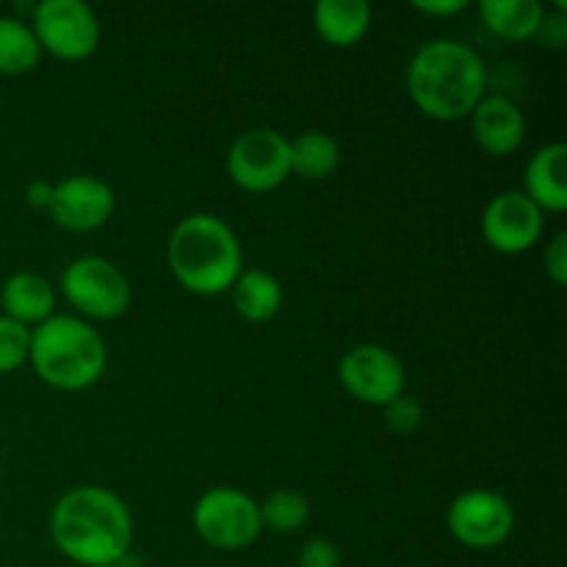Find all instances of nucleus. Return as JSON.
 Instances as JSON below:
<instances>
[{
  "label": "nucleus",
  "mask_w": 567,
  "mask_h": 567,
  "mask_svg": "<svg viewBox=\"0 0 567 567\" xmlns=\"http://www.w3.org/2000/svg\"><path fill=\"white\" fill-rule=\"evenodd\" d=\"M50 537L75 565L116 567L131 554V509L109 487H72L50 513Z\"/></svg>",
  "instance_id": "1"
},
{
  "label": "nucleus",
  "mask_w": 567,
  "mask_h": 567,
  "mask_svg": "<svg viewBox=\"0 0 567 567\" xmlns=\"http://www.w3.org/2000/svg\"><path fill=\"white\" fill-rule=\"evenodd\" d=\"M485 92V61L457 39H432L421 44L408 64V94L430 120H465Z\"/></svg>",
  "instance_id": "2"
},
{
  "label": "nucleus",
  "mask_w": 567,
  "mask_h": 567,
  "mask_svg": "<svg viewBox=\"0 0 567 567\" xmlns=\"http://www.w3.org/2000/svg\"><path fill=\"white\" fill-rule=\"evenodd\" d=\"M543 210L520 188L496 194L482 214V236L502 255H520L543 236Z\"/></svg>",
  "instance_id": "11"
},
{
  "label": "nucleus",
  "mask_w": 567,
  "mask_h": 567,
  "mask_svg": "<svg viewBox=\"0 0 567 567\" xmlns=\"http://www.w3.org/2000/svg\"><path fill=\"white\" fill-rule=\"evenodd\" d=\"M192 524L197 535L219 551L249 548L264 532L260 504L236 487H214L203 493L192 509Z\"/></svg>",
  "instance_id": "6"
},
{
  "label": "nucleus",
  "mask_w": 567,
  "mask_h": 567,
  "mask_svg": "<svg viewBox=\"0 0 567 567\" xmlns=\"http://www.w3.org/2000/svg\"><path fill=\"white\" fill-rule=\"evenodd\" d=\"M520 192L543 210L563 214L567 210V147L563 142L546 144L526 164L524 188Z\"/></svg>",
  "instance_id": "14"
},
{
  "label": "nucleus",
  "mask_w": 567,
  "mask_h": 567,
  "mask_svg": "<svg viewBox=\"0 0 567 567\" xmlns=\"http://www.w3.org/2000/svg\"><path fill=\"white\" fill-rule=\"evenodd\" d=\"M238 316L252 324L271 321L282 308V286L271 271L244 269L230 288Z\"/></svg>",
  "instance_id": "18"
},
{
  "label": "nucleus",
  "mask_w": 567,
  "mask_h": 567,
  "mask_svg": "<svg viewBox=\"0 0 567 567\" xmlns=\"http://www.w3.org/2000/svg\"><path fill=\"white\" fill-rule=\"evenodd\" d=\"M382 410H385L388 430L399 432V435H413V432L421 426V421H424V408H421L419 399L408 396V393L396 396Z\"/></svg>",
  "instance_id": "23"
},
{
  "label": "nucleus",
  "mask_w": 567,
  "mask_h": 567,
  "mask_svg": "<svg viewBox=\"0 0 567 567\" xmlns=\"http://www.w3.org/2000/svg\"><path fill=\"white\" fill-rule=\"evenodd\" d=\"M338 380L358 402L385 408L404 393V365L380 343L352 347L338 363Z\"/></svg>",
  "instance_id": "10"
},
{
  "label": "nucleus",
  "mask_w": 567,
  "mask_h": 567,
  "mask_svg": "<svg viewBox=\"0 0 567 567\" xmlns=\"http://www.w3.org/2000/svg\"><path fill=\"white\" fill-rule=\"evenodd\" d=\"M50 219L72 233H89L103 227L114 214V192L94 175H72L53 186L48 208Z\"/></svg>",
  "instance_id": "12"
},
{
  "label": "nucleus",
  "mask_w": 567,
  "mask_h": 567,
  "mask_svg": "<svg viewBox=\"0 0 567 567\" xmlns=\"http://www.w3.org/2000/svg\"><path fill=\"white\" fill-rule=\"evenodd\" d=\"M28 363L55 391H86L103 377L109 349L103 336L81 316H50L31 330Z\"/></svg>",
  "instance_id": "4"
},
{
  "label": "nucleus",
  "mask_w": 567,
  "mask_h": 567,
  "mask_svg": "<svg viewBox=\"0 0 567 567\" xmlns=\"http://www.w3.org/2000/svg\"><path fill=\"white\" fill-rule=\"evenodd\" d=\"M341 164V147L324 131H305L291 138V175L305 181H324Z\"/></svg>",
  "instance_id": "19"
},
{
  "label": "nucleus",
  "mask_w": 567,
  "mask_h": 567,
  "mask_svg": "<svg viewBox=\"0 0 567 567\" xmlns=\"http://www.w3.org/2000/svg\"><path fill=\"white\" fill-rule=\"evenodd\" d=\"M227 175L244 192H271L291 175V138L275 127L244 131L227 150Z\"/></svg>",
  "instance_id": "8"
},
{
  "label": "nucleus",
  "mask_w": 567,
  "mask_h": 567,
  "mask_svg": "<svg viewBox=\"0 0 567 567\" xmlns=\"http://www.w3.org/2000/svg\"><path fill=\"white\" fill-rule=\"evenodd\" d=\"M31 354V327L0 316V374H11L28 363Z\"/></svg>",
  "instance_id": "22"
},
{
  "label": "nucleus",
  "mask_w": 567,
  "mask_h": 567,
  "mask_svg": "<svg viewBox=\"0 0 567 567\" xmlns=\"http://www.w3.org/2000/svg\"><path fill=\"white\" fill-rule=\"evenodd\" d=\"M471 131L487 155H513L526 138V116L507 94H485L471 111Z\"/></svg>",
  "instance_id": "13"
},
{
  "label": "nucleus",
  "mask_w": 567,
  "mask_h": 567,
  "mask_svg": "<svg viewBox=\"0 0 567 567\" xmlns=\"http://www.w3.org/2000/svg\"><path fill=\"white\" fill-rule=\"evenodd\" d=\"M0 305L9 319L25 327H39L55 316V288L37 271H14L0 288Z\"/></svg>",
  "instance_id": "15"
},
{
  "label": "nucleus",
  "mask_w": 567,
  "mask_h": 567,
  "mask_svg": "<svg viewBox=\"0 0 567 567\" xmlns=\"http://www.w3.org/2000/svg\"><path fill=\"white\" fill-rule=\"evenodd\" d=\"M299 567H341V551L336 543L324 540V537H313L299 548Z\"/></svg>",
  "instance_id": "24"
},
{
  "label": "nucleus",
  "mask_w": 567,
  "mask_h": 567,
  "mask_svg": "<svg viewBox=\"0 0 567 567\" xmlns=\"http://www.w3.org/2000/svg\"><path fill=\"white\" fill-rule=\"evenodd\" d=\"M53 186L55 183H50V181L28 183V188H25L28 205H31V208H39V210H48L50 199H53Z\"/></svg>",
  "instance_id": "28"
},
{
  "label": "nucleus",
  "mask_w": 567,
  "mask_h": 567,
  "mask_svg": "<svg viewBox=\"0 0 567 567\" xmlns=\"http://www.w3.org/2000/svg\"><path fill=\"white\" fill-rule=\"evenodd\" d=\"M413 9L430 17H452L468 9V0H415Z\"/></svg>",
  "instance_id": "27"
},
{
  "label": "nucleus",
  "mask_w": 567,
  "mask_h": 567,
  "mask_svg": "<svg viewBox=\"0 0 567 567\" xmlns=\"http://www.w3.org/2000/svg\"><path fill=\"white\" fill-rule=\"evenodd\" d=\"M308 518V498L297 491H288V487L269 493L266 502L260 504V524H264V529L280 532V535H291V532L302 529Z\"/></svg>",
  "instance_id": "21"
},
{
  "label": "nucleus",
  "mask_w": 567,
  "mask_h": 567,
  "mask_svg": "<svg viewBox=\"0 0 567 567\" xmlns=\"http://www.w3.org/2000/svg\"><path fill=\"white\" fill-rule=\"evenodd\" d=\"M546 275L551 277L554 286H565L567 282V233H557L546 247Z\"/></svg>",
  "instance_id": "26"
},
{
  "label": "nucleus",
  "mask_w": 567,
  "mask_h": 567,
  "mask_svg": "<svg viewBox=\"0 0 567 567\" xmlns=\"http://www.w3.org/2000/svg\"><path fill=\"white\" fill-rule=\"evenodd\" d=\"M313 28L332 48H352L369 33L371 6L365 0H319L313 6Z\"/></svg>",
  "instance_id": "16"
},
{
  "label": "nucleus",
  "mask_w": 567,
  "mask_h": 567,
  "mask_svg": "<svg viewBox=\"0 0 567 567\" xmlns=\"http://www.w3.org/2000/svg\"><path fill=\"white\" fill-rule=\"evenodd\" d=\"M482 22L504 42H526L537 37L546 6L540 0H482Z\"/></svg>",
  "instance_id": "17"
},
{
  "label": "nucleus",
  "mask_w": 567,
  "mask_h": 567,
  "mask_svg": "<svg viewBox=\"0 0 567 567\" xmlns=\"http://www.w3.org/2000/svg\"><path fill=\"white\" fill-rule=\"evenodd\" d=\"M61 293L86 319L114 321L131 308V282L125 271L100 255L72 260L61 275Z\"/></svg>",
  "instance_id": "5"
},
{
  "label": "nucleus",
  "mask_w": 567,
  "mask_h": 567,
  "mask_svg": "<svg viewBox=\"0 0 567 567\" xmlns=\"http://www.w3.org/2000/svg\"><path fill=\"white\" fill-rule=\"evenodd\" d=\"M166 258L175 280L199 297L230 291L244 271L236 230L214 214H192L177 221L166 244Z\"/></svg>",
  "instance_id": "3"
},
{
  "label": "nucleus",
  "mask_w": 567,
  "mask_h": 567,
  "mask_svg": "<svg viewBox=\"0 0 567 567\" xmlns=\"http://www.w3.org/2000/svg\"><path fill=\"white\" fill-rule=\"evenodd\" d=\"M537 42L548 50H565L567 44V14L563 11H546L540 28H537Z\"/></svg>",
  "instance_id": "25"
},
{
  "label": "nucleus",
  "mask_w": 567,
  "mask_h": 567,
  "mask_svg": "<svg viewBox=\"0 0 567 567\" xmlns=\"http://www.w3.org/2000/svg\"><path fill=\"white\" fill-rule=\"evenodd\" d=\"M42 59L31 25L20 17H0V75H25Z\"/></svg>",
  "instance_id": "20"
},
{
  "label": "nucleus",
  "mask_w": 567,
  "mask_h": 567,
  "mask_svg": "<svg viewBox=\"0 0 567 567\" xmlns=\"http://www.w3.org/2000/svg\"><path fill=\"white\" fill-rule=\"evenodd\" d=\"M446 526L457 543L485 551L509 540L515 529V509L502 493L474 487L449 504Z\"/></svg>",
  "instance_id": "9"
},
{
  "label": "nucleus",
  "mask_w": 567,
  "mask_h": 567,
  "mask_svg": "<svg viewBox=\"0 0 567 567\" xmlns=\"http://www.w3.org/2000/svg\"><path fill=\"white\" fill-rule=\"evenodd\" d=\"M28 25L39 48L61 61H83L100 48V20L83 0H42Z\"/></svg>",
  "instance_id": "7"
}]
</instances>
